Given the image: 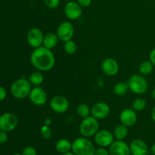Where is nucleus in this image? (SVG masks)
Instances as JSON below:
<instances>
[{"instance_id": "1", "label": "nucleus", "mask_w": 155, "mask_h": 155, "mask_svg": "<svg viewBox=\"0 0 155 155\" xmlns=\"http://www.w3.org/2000/svg\"><path fill=\"white\" fill-rule=\"evenodd\" d=\"M30 60L33 68L41 72L50 71L54 68L55 64V58L51 50L43 45L33 49Z\"/></svg>"}, {"instance_id": "2", "label": "nucleus", "mask_w": 155, "mask_h": 155, "mask_svg": "<svg viewBox=\"0 0 155 155\" xmlns=\"http://www.w3.org/2000/svg\"><path fill=\"white\" fill-rule=\"evenodd\" d=\"M32 90V84L28 79L21 78L18 79L13 82L11 86V93L18 99H23L29 97Z\"/></svg>"}, {"instance_id": "3", "label": "nucleus", "mask_w": 155, "mask_h": 155, "mask_svg": "<svg viewBox=\"0 0 155 155\" xmlns=\"http://www.w3.org/2000/svg\"><path fill=\"white\" fill-rule=\"evenodd\" d=\"M95 149L94 144L83 136L75 139L72 143V151L76 155H94Z\"/></svg>"}, {"instance_id": "4", "label": "nucleus", "mask_w": 155, "mask_h": 155, "mask_svg": "<svg viewBox=\"0 0 155 155\" xmlns=\"http://www.w3.org/2000/svg\"><path fill=\"white\" fill-rule=\"evenodd\" d=\"M80 133L83 137L89 138L95 136V133L99 130V123L98 120L89 116L83 118L80 124Z\"/></svg>"}, {"instance_id": "5", "label": "nucleus", "mask_w": 155, "mask_h": 155, "mask_svg": "<svg viewBox=\"0 0 155 155\" xmlns=\"http://www.w3.org/2000/svg\"><path fill=\"white\" fill-rule=\"evenodd\" d=\"M129 89L133 93L141 95L147 92L148 88V83L146 79L142 75L134 74L129 78L127 81Z\"/></svg>"}, {"instance_id": "6", "label": "nucleus", "mask_w": 155, "mask_h": 155, "mask_svg": "<svg viewBox=\"0 0 155 155\" xmlns=\"http://www.w3.org/2000/svg\"><path fill=\"white\" fill-rule=\"evenodd\" d=\"M18 124V118L15 114L6 112L0 115V130L11 132L15 130Z\"/></svg>"}, {"instance_id": "7", "label": "nucleus", "mask_w": 155, "mask_h": 155, "mask_svg": "<svg viewBox=\"0 0 155 155\" xmlns=\"http://www.w3.org/2000/svg\"><path fill=\"white\" fill-rule=\"evenodd\" d=\"M94 140L99 147L106 148L114 142V136L109 130H100L94 136Z\"/></svg>"}, {"instance_id": "8", "label": "nucleus", "mask_w": 155, "mask_h": 155, "mask_svg": "<svg viewBox=\"0 0 155 155\" xmlns=\"http://www.w3.org/2000/svg\"><path fill=\"white\" fill-rule=\"evenodd\" d=\"M59 40L65 42L68 40L72 39L74 34V25L69 21H64L57 29V33Z\"/></svg>"}, {"instance_id": "9", "label": "nucleus", "mask_w": 155, "mask_h": 155, "mask_svg": "<svg viewBox=\"0 0 155 155\" xmlns=\"http://www.w3.org/2000/svg\"><path fill=\"white\" fill-rule=\"evenodd\" d=\"M69 101L63 95H55L50 101V107L55 113H65L69 109Z\"/></svg>"}, {"instance_id": "10", "label": "nucleus", "mask_w": 155, "mask_h": 155, "mask_svg": "<svg viewBox=\"0 0 155 155\" xmlns=\"http://www.w3.org/2000/svg\"><path fill=\"white\" fill-rule=\"evenodd\" d=\"M44 35L40 29L37 27L30 29L27 35V41L28 45L33 48L42 46Z\"/></svg>"}, {"instance_id": "11", "label": "nucleus", "mask_w": 155, "mask_h": 155, "mask_svg": "<svg viewBox=\"0 0 155 155\" xmlns=\"http://www.w3.org/2000/svg\"><path fill=\"white\" fill-rule=\"evenodd\" d=\"M29 98L33 104L36 106L44 105L47 102L48 95L45 89L39 86H35L33 88L29 95Z\"/></svg>"}, {"instance_id": "12", "label": "nucleus", "mask_w": 155, "mask_h": 155, "mask_svg": "<svg viewBox=\"0 0 155 155\" xmlns=\"http://www.w3.org/2000/svg\"><path fill=\"white\" fill-rule=\"evenodd\" d=\"M83 9L77 2L69 1L64 6V15L72 21H76L81 17Z\"/></svg>"}, {"instance_id": "13", "label": "nucleus", "mask_w": 155, "mask_h": 155, "mask_svg": "<svg viewBox=\"0 0 155 155\" xmlns=\"http://www.w3.org/2000/svg\"><path fill=\"white\" fill-rule=\"evenodd\" d=\"M110 106L103 101L95 103L91 108V114L97 120L105 119L110 114Z\"/></svg>"}, {"instance_id": "14", "label": "nucleus", "mask_w": 155, "mask_h": 155, "mask_svg": "<svg viewBox=\"0 0 155 155\" xmlns=\"http://www.w3.org/2000/svg\"><path fill=\"white\" fill-rule=\"evenodd\" d=\"M110 155H131L130 145L123 140L114 141L109 147Z\"/></svg>"}, {"instance_id": "15", "label": "nucleus", "mask_w": 155, "mask_h": 155, "mask_svg": "<svg viewBox=\"0 0 155 155\" xmlns=\"http://www.w3.org/2000/svg\"><path fill=\"white\" fill-rule=\"evenodd\" d=\"M120 120L121 124L127 127H131L136 124L138 120L137 114L133 108H127L122 110L120 114Z\"/></svg>"}, {"instance_id": "16", "label": "nucleus", "mask_w": 155, "mask_h": 155, "mask_svg": "<svg viewBox=\"0 0 155 155\" xmlns=\"http://www.w3.org/2000/svg\"><path fill=\"white\" fill-rule=\"evenodd\" d=\"M101 68L102 72L108 77L115 76L119 71V64L117 61L112 58L104 59L101 63Z\"/></svg>"}, {"instance_id": "17", "label": "nucleus", "mask_w": 155, "mask_h": 155, "mask_svg": "<svg viewBox=\"0 0 155 155\" xmlns=\"http://www.w3.org/2000/svg\"><path fill=\"white\" fill-rule=\"evenodd\" d=\"M130 151L133 155H147L148 148L147 144L142 139H134L130 145Z\"/></svg>"}, {"instance_id": "18", "label": "nucleus", "mask_w": 155, "mask_h": 155, "mask_svg": "<svg viewBox=\"0 0 155 155\" xmlns=\"http://www.w3.org/2000/svg\"><path fill=\"white\" fill-rule=\"evenodd\" d=\"M58 40L59 39L56 33H47V34L44 35L42 45H43L44 47H45V48L51 50L58 45Z\"/></svg>"}, {"instance_id": "19", "label": "nucleus", "mask_w": 155, "mask_h": 155, "mask_svg": "<svg viewBox=\"0 0 155 155\" xmlns=\"http://www.w3.org/2000/svg\"><path fill=\"white\" fill-rule=\"evenodd\" d=\"M55 149L60 154H65L72 150V143L66 139H59L55 144Z\"/></svg>"}, {"instance_id": "20", "label": "nucleus", "mask_w": 155, "mask_h": 155, "mask_svg": "<svg viewBox=\"0 0 155 155\" xmlns=\"http://www.w3.org/2000/svg\"><path fill=\"white\" fill-rule=\"evenodd\" d=\"M128 127L124 124H119L114 130V136L117 140H124L128 136Z\"/></svg>"}, {"instance_id": "21", "label": "nucleus", "mask_w": 155, "mask_h": 155, "mask_svg": "<svg viewBox=\"0 0 155 155\" xmlns=\"http://www.w3.org/2000/svg\"><path fill=\"white\" fill-rule=\"evenodd\" d=\"M29 81L33 86H39L44 81V76L41 71H35L32 73L28 78Z\"/></svg>"}, {"instance_id": "22", "label": "nucleus", "mask_w": 155, "mask_h": 155, "mask_svg": "<svg viewBox=\"0 0 155 155\" xmlns=\"http://www.w3.org/2000/svg\"><path fill=\"white\" fill-rule=\"evenodd\" d=\"M154 65L150 61H142L139 66V71L142 75H149L154 69Z\"/></svg>"}, {"instance_id": "23", "label": "nucleus", "mask_w": 155, "mask_h": 155, "mask_svg": "<svg viewBox=\"0 0 155 155\" xmlns=\"http://www.w3.org/2000/svg\"><path fill=\"white\" fill-rule=\"evenodd\" d=\"M129 90V86L127 82H120L114 86V92L118 96H123Z\"/></svg>"}, {"instance_id": "24", "label": "nucleus", "mask_w": 155, "mask_h": 155, "mask_svg": "<svg viewBox=\"0 0 155 155\" xmlns=\"http://www.w3.org/2000/svg\"><path fill=\"white\" fill-rule=\"evenodd\" d=\"M77 113L80 117L86 118L91 114V109L86 104H80L77 107Z\"/></svg>"}, {"instance_id": "25", "label": "nucleus", "mask_w": 155, "mask_h": 155, "mask_svg": "<svg viewBox=\"0 0 155 155\" xmlns=\"http://www.w3.org/2000/svg\"><path fill=\"white\" fill-rule=\"evenodd\" d=\"M64 50L68 54H75L76 51H77V43L74 41H73L72 39L67 41L64 44Z\"/></svg>"}, {"instance_id": "26", "label": "nucleus", "mask_w": 155, "mask_h": 155, "mask_svg": "<svg viewBox=\"0 0 155 155\" xmlns=\"http://www.w3.org/2000/svg\"><path fill=\"white\" fill-rule=\"evenodd\" d=\"M146 107V101L142 98H138L135 99L133 102L132 107L136 111H141Z\"/></svg>"}, {"instance_id": "27", "label": "nucleus", "mask_w": 155, "mask_h": 155, "mask_svg": "<svg viewBox=\"0 0 155 155\" xmlns=\"http://www.w3.org/2000/svg\"><path fill=\"white\" fill-rule=\"evenodd\" d=\"M40 134L45 139H51V136H52V132H51L49 126L43 125L42 127H41Z\"/></svg>"}, {"instance_id": "28", "label": "nucleus", "mask_w": 155, "mask_h": 155, "mask_svg": "<svg viewBox=\"0 0 155 155\" xmlns=\"http://www.w3.org/2000/svg\"><path fill=\"white\" fill-rule=\"evenodd\" d=\"M44 3L46 7L51 9L57 8L60 5V0H44Z\"/></svg>"}, {"instance_id": "29", "label": "nucleus", "mask_w": 155, "mask_h": 155, "mask_svg": "<svg viewBox=\"0 0 155 155\" xmlns=\"http://www.w3.org/2000/svg\"><path fill=\"white\" fill-rule=\"evenodd\" d=\"M22 155H37V151H36V148H33L32 146L26 147L24 150H23Z\"/></svg>"}, {"instance_id": "30", "label": "nucleus", "mask_w": 155, "mask_h": 155, "mask_svg": "<svg viewBox=\"0 0 155 155\" xmlns=\"http://www.w3.org/2000/svg\"><path fill=\"white\" fill-rule=\"evenodd\" d=\"M94 155H110V154H109V151H107L105 148L99 147V148L95 149V154H94Z\"/></svg>"}, {"instance_id": "31", "label": "nucleus", "mask_w": 155, "mask_h": 155, "mask_svg": "<svg viewBox=\"0 0 155 155\" xmlns=\"http://www.w3.org/2000/svg\"><path fill=\"white\" fill-rule=\"evenodd\" d=\"M8 136L7 132L0 130V144L2 145L8 141Z\"/></svg>"}, {"instance_id": "32", "label": "nucleus", "mask_w": 155, "mask_h": 155, "mask_svg": "<svg viewBox=\"0 0 155 155\" xmlns=\"http://www.w3.org/2000/svg\"><path fill=\"white\" fill-rule=\"evenodd\" d=\"M77 2L82 8H87L92 4V0H77Z\"/></svg>"}, {"instance_id": "33", "label": "nucleus", "mask_w": 155, "mask_h": 155, "mask_svg": "<svg viewBox=\"0 0 155 155\" xmlns=\"http://www.w3.org/2000/svg\"><path fill=\"white\" fill-rule=\"evenodd\" d=\"M7 95V92L3 86H0V102L4 101Z\"/></svg>"}, {"instance_id": "34", "label": "nucleus", "mask_w": 155, "mask_h": 155, "mask_svg": "<svg viewBox=\"0 0 155 155\" xmlns=\"http://www.w3.org/2000/svg\"><path fill=\"white\" fill-rule=\"evenodd\" d=\"M149 61L155 67V48H153L149 54Z\"/></svg>"}, {"instance_id": "35", "label": "nucleus", "mask_w": 155, "mask_h": 155, "mask_svg": "<svg viewBox=\"0 0 155 155\" xmlns=\"http://www.w3.org/2000/svg\"><path fill=\"white\" fill-rule=\"evenodd\" d=\"M51 123H52L51 119H50V118H46V119H45V120H44V125L50 126L51 124Z\"/></svg>"}, {"instance_id": "36", "label": "nucleus", "mask_w": 155, "mask_h": 155, "mask_svg": "<svg viewBox=\"0 0 155 155\" xmlns=\"http://www.w3.org/2000/svg\"><path fill=\"white\" fill-rule=\"evenodd\" d=\"M151 118H152L153 121H154V123L155 124V106L153 107L152 110H151Z\"/></svg>"}, {"instance_id": "37", "label": "nucleus", "mask_w": 155, "mask_h": 155, "mask_svg": "<svg viewBox=\"0 0 155 155\" xmlns=\"http://www.w3.org/2000/svg\"><path fill=\"white\" fill-rule=\"evenodd\" d=\"M151 154H152L153 155H155V143L153 144L152 146H151Z\"/></svg>"}, {"instance_id": "38", "label": "nucleus", "mask_w": 155, "mask_h": 155, "mask_svg": "<svg viewBox=\"0 0 155 155\" xmlns=\"http://www.w3.org/2000/svg\"><path fill=\"white\" fill-rule=\"evenodd\" d=\"M62 155H76L73 151H69V152H67L65 154H63Z\"/></svg>"}, {"instance_id": "39", "label": "nucleus", "mask_w": 155, "mask_h": 155, "mask_svg": "<svg viewBox=\"0 0 155 155\" xmlns=\"http://www.w3.org/2000/svg\"><path fill=\"white\" fill-rule=\"evenodd\" d=\"M151 95H152V98L155 99V87L153 89L152 92H151Z\"/></svg>"}, {"instance_id": "40", "label": "nucleus", "mask_w": 155, "mask_h": 155, "mask_svg": "<svg viewBox=\"0 0 155 155\" xmlns=\"http://www.w3.org/2000/svg\"><path fill=\"white\" fill-rule=\"evenodd\" d=\"M13 155H22L21 154H18V153H16V154H14Z\"/></svg>"}, {"instance_id": "41", "label": "nucleus", "mask_w": 155, "mask_h": 155, "mask_svg": "<svg viewBox=\"0 0 155 155\" xmlns=\"http://www.w3.org/2000/svg\"><path fill=\"white\" fill-rule=\"evenodd\" d=\"M64 1H68V2H69V1H72V0H64Z\"/></svg>"}]
</instances>
